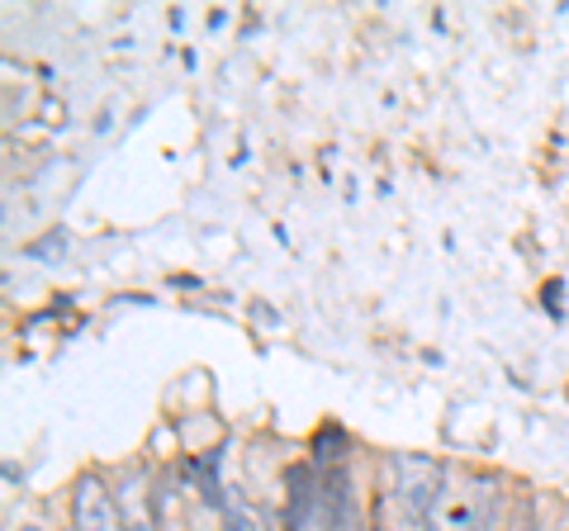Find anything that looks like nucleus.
<instances>
[{"label":"nucleus","instance_id":"obj_1","mask_svg":"<svg viewBox=\"0 0 569 531\" xmlns=\"http://www.w3.org/2000/svg\"><path fill=\"white\" fill-rule=\"evenodd\" d=\"M395 493H399V508L408 522L427 527L432 508L441 499V484H447V465L432 455H395Z\"/></svg>","mask_w":569,"mask_h":531},{"label":"nucleus","instance_id":"obj_2","mask_svg":"<svg viewBox=\"0 0 569 531\" xmlns=\"http://www.w3.org/2000/svg\"><path fill=\"white\" fill-rule=\"evenodd\" d=\"M71 522H77V531H123L114 499L104 493L96 474H81L77 489H71Z\"/></svg>","mask_w":569,"mask_h":531},{"label":"nucleus","instance_id":"obj_3","mask_svg":"<svg viewBox=\"0 0 569 531\" xmlns=\"http://www.w3.org/2000/svg\"><path fill=\"white\" fill-rule=\"evenodd\" d=\"M323 522H328V531H361V512H356L347 465H332L323 480Z\"/></svg>","mask_w":569,"mask_h":531},{"label":"nucleus","instance_id":"obj_4","mask_svg":"<svg viewBox=\"0 0 569 531\" xmlns=\"http://www.w3.org/2000/svg\"><path fill=\"white\" fill-rule=\"evenodd\" d=\"M284 489H290V499H284V531H309V518L323 493L313 489V470L309 465H290L284 470Z\"/></svg>","mask_w":569,"mask_h":531},{"label":"nucleus","instance_id":"obj_5","mask_svg":"<svg viewBox=\"0 0 569 531\" xmlns=\"http://www.w3.org/2000/svg\"><path fill=\"white\" fill-rule=\"evenodd\" d=\"M223 531H257V522L247 518V508H233V503H228V508H223Z\"/></svg>","mask_w":569,"mask_h":531},{"label":"nucleus","instance_id":"obj_6","mask_svg":"<svg viewBox=\"0 0 569 531\" xmlns=\"http://www.w3.org/2000/svg\"><path fill=\"white\" fill-rule=\"evenodd\" d=\"M14 531H43V527H14Z\"/></svg>","mask_w":569,"mask_h":531},{"label":"nucleus","instance_id":"obj_7","mask_svg":"<svg viewBox=\"0 0 569 531\" xmlns=\"http://www.w3.org/2000/svg\"><path fill=\"white\" fill-rule=\"evenodd\" d=\"M422 531H437V522H427V527H422Z\"/></svg>","mask_w":569,"mask_h":531}]
</instances>
